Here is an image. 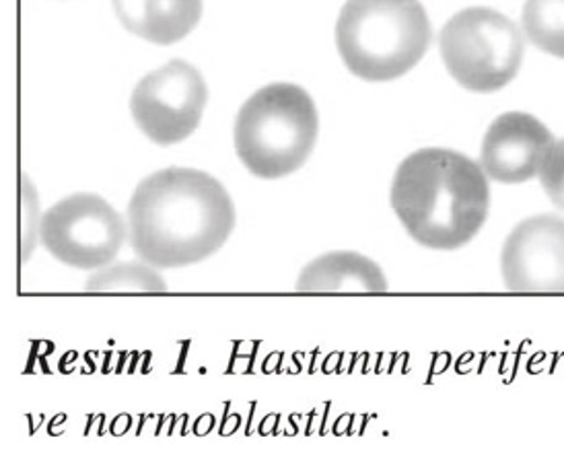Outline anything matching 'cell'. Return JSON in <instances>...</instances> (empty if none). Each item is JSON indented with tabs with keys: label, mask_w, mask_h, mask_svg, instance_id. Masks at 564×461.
<instances>
[{
	"label": "cell",
	"mask_w": 564,
	"mask_h": 461,
	"mask_svg": "<svg viewBox=\"0 0 564 461\" xmlns=\"http://www.w3.org/2000/svg\"><path fill=\"white\" fill-rule=\"evenodd\" d=\"M236 227V207L213 175L170 167L142 179L128 205L134 254L155 268H184L217 254Z\"/></svg>",
	"instance_id": "obj_1"
},
{
	"label": "cell",
	"mask_w": 564,
	"mask_h": 461,
	"mask_svg": "<svg viewBox=\"0 0 564 461\" xmlns=\"http://www.w3.org/2000/svg\"><path fill=\"white\" fill-rule=\"evenodd\" d=\"M392 207L408 235L423 248H464L488 217L485 169L449 149L416 151L393 175Z\"/></svg>",
	"instance_id": "obj_2"
},
{
	"label": "cell",
	"mask_w": 564,
	"mask_h": 461,
	"mask_svg": "<svg viewBox=\"0 0 564 461\" xmlns=\"http://www.w3.org/2000/svg\"><path fill=\"white\" fill-rule=\"evenodd\" d=\"M431 23L421 0H346L336 46L348 70L369 83L400 79L423 61Z\"/></svg>",
	"instance_id": "obj_3"
},
{
	"label": "cell",
	"mask_w": 564,
	"mask_h": 461,
	"mask_svg": "<svg viewBox=\"0 0 564 461\" xmlns=\"http://www.w3.org/2000/svg\"><path fill=\"white\" fill-rule=\"evenodd\" d=\"M317 110L305 89L274 83L241 106L236 120V149L241 163L262 179L297 172L317 141Z\"/></svg>",
	"instance_id": "obj_4"
},
{
	"label": "cell",
	"mask_w": 564,
	"mask_h": 461,
	"mask_svg": "<svg viewBox=\"0 0 564 461\" xmlns=\"http://www.w3.org/2000/svg\"><path fill=\"white\" fill-rule=\"evenodd\" d=\"M440 48L449 75L476 94L507 87L523 63V35L518 25L482 7L452 17L441 32Z\"/></svg>",
	"instance_id": "obj_5"
},
{
	"label": "cell",
	"mask_w": 564,
	"mask_h": 461,
	"mask_svg": "<svg viewBox=\"0 0 564 461\" xmlns=\"http://www.w3.org/2000/svg\"><path fill=\"white\" fill-rule=\"evenodd\" d=\"M40 238L50 254L77 271H99L120 254L122 217L95 194H75L47 210Z\"/></svg>",
	"instance_id": "obj_6"
},
{
	"label": "cell",
	"mask_w": 564,
	"mask_h": 461,
	"mask_svg": "<svg viewBox=\"0 0 564 461\" xmlns=\"http://www.w3.org/2000/svg\"><path fill=\"white\" fill-rule=\"evenodd\" d=\"M208 89L186 61L149 73L130 97V112L142 134L161 146L182 143L203 120Z\"/></svg>",
	"instance_id": "obj_7"
},
{
	"label": "cell",
	"mask_w": 564,
	"mask_h": 461,
	"mask_svg": "<svg viewBox=\"0 0 564 461\" xmlns=\"http://www.w3.org/2000/svg\"><path fill=\"white\" fill-rule=\"evenodd\" d=\"M501 271L513 293H564V219L521 221L502 245Z\"/></svg>",
	"instance_id": "obj_8"
},
{
	"label": "cell",
	"mask_w": 564,
	"mask_h": 461,
	"mask_svg": "<svg viewBox=\"0 0 564 461\" xmlns=\"http://www.w3.org/2000/svg\"><path fill=\"white\" fill-rule=\"evenodd\" d=\"M554 139L549 128L530 113L499 116L486 130L480 167L499 184H523L540 174Z\"/></svg>",
	"instance_id": "obj_9"
},
{
	"label": "cell",
	"mask_w": 564,
	"mask_h": 461,
	"mask_svg": "<svg viewBox=\"0 0 564 461\" xmlns=\"http://www.w3.org/2000/svg\"><path fill=\"white\" fill-rule=\"evenodd\" d=\"M113 11L128 32L170 46L198 25L203 0H113Z\"/></svg>",
	"instance_id": "obj_10"
},
{
	"label": "cell",
	"mask_w": 564,
	"mask_h": 461,
	"mask_svg": "<svg viewBox=\"0 0 564 461\" xmlns=\"http://www.w3.org/2000/svg\"><path fill=\"white\" fill-rule=\"evenodd\" d=\"M299 293H386V274L367 255L332 252L305 266Z\"/></svg>",
	"instance_id": "obj_11"
},
{
	"label": "cell",
	"mask_w": 564,
	"mask_h": 461,
	"mask_svg": "<svg viewBox=\"0 0 564 461\" xmlns=\"http://www.w3.org/2000/svg\"><path fill=\"white\" fill-rule=\"evenodd\" d=\"M89 293H165L167 285L155 266L147 262H124L95 272L85 283Z\"/></svg>",
	"instance_id": "obj_12"
},
{
	"label": "cell",
	"mask_w": 564,
	"mask_h": 461,
	"mask_svg": "<svg viewBox=\"0 0 564 461\" xmlns=\"http://www.w3.org/2000/svg\"><path fill=\"white\" fill-rule=\"evenodd\" d=\"M523 33L535 48L564 58V0H528Z\"/></svg>",
	"instance_id": "obj_13"
},
{
	"label": "cell",
	"mask_w": 564,
	"mask_h": 461,
	"mask_svg": "<svg viewBox=\"0 0 564 461\" xmlns=\"http://www.w3.org/2000/svg\"><path fill=\"white\" fill-rule=\"evenodd\" d=\"M540 179L550 200L564 210V139L550 149Z\"/></svg>",
	"instance_id": "obj_14"
},
{
	"label": "cell",
	"mask_w": 564,
	"mask_h": 461,
	"mask_svg": "<svg viewBox=\"0 0 564 461\" xmlns=\"http://www.w3.org/2000/svg\"><path fill=\"white\" fill-rule=\"evenodd\" d=\"M23 210H25V223L21 235V262H25L33 252L35 239H37V202L33 200V190L30 182L23 177Z\"/></svg>",
	"instance_id": "obj_15"
}]
</instances>
